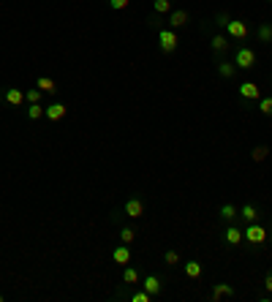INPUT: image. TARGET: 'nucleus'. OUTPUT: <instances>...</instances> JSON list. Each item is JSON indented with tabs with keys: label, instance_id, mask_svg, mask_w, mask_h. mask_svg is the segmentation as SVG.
Returning a JSON list of instances; mask_svg holds the SVG:
<instances>
[{
	"label": "nucleus",
	"instance_id": "31",
	"mask_svg": "<svg viewBox=\"0 0 272 302\" xmlns=\"http://www.w3.org/2000/svg\"><path fill=\"white\" fill-rule=\"evenodd\" d=\"M229 22H231V16H229V14H215V25H218V27H223V30H226Z\"/></svg>",
	"mask_w": 272,
	"mask_h": 302
},
{
	"label": "nucleus",
	"instance_id": "10",
	"mask_svg": "<svg viewBox=\"0 0 272 302\" xmlns=\"http://www.w3.org/2000/svg\"><path fill=\"white\" fill-rule=\"evenodd\" d=\"M223 242H226L229 248H237L242 242V229L237 223H231V226H226V231H223Z\"/></svg>",
	"mask_w": 272,
	"mask_h": 302
},
{
	"label": "nucleus",
	"instance_id": "6",
	"mask_svg": "<svg viewBox=\"0 0 272 302\" xmlns=\"http://www.w3.org/2000/svg\"><path fill=\"white\" fill-rule=\"evenodd\" d=\"M123 212H125V218H142L144 215V201L139 199V196H131V199L125 201Z\"/></svg>",
	"mask_w": 272,
	"mask_h": 302
},
{
	"label": "nucleus",
	"instance_id": "26",
	"mask_svg": "<svg viewBox=\"0 0 272 302\" xmlns=\"http://www.w3.org/2000/svg\"><path fill=\"white\" fill-rule=\"evenodd\" d=\"M256 36H259V41H272V25H267V22H264V25H259V30H256Z\"/></svg>",
	"mask_w": 272,
	"mask_h": 302
},
{
	"label": "nucleus",
	"instance_id": "34",
	"mask_svg": "<svg viewBox=\"0 0 272 302\" xmlns=\"http://www.w3.org/2000/svg\"><path fill=\"white\" fill-rule=\"evenodd\" d=\"M270 242H272V231H270Z\"/></svg>",
	"mask_w": 272,
	"mask_h": 302
},
{
	"label": "nucleus",
	"instance_id": "1",
	"mask_svg": "<svg viewBox=\"0 0 272 302\" xmlns=\"http://www.w3.org/2000/svg\"><path fill=\"white\" fill-rule=\"evenodd\" d=\"M242 240L251 242V245H262V242L270 240V234H267V229H264L259 220H253V223H248L245 229H242Z\"/></svg>",
	"mask_w": 272,
	"mask_h": 302
},
{
	"label": "nucleus",
	"instance_id": "18",
	"mask_svg": "<svg viewBox=\"0 0 272 302\" xmlns=\"http://www.w3.org/2000/svg\"><path fill=\"white\" fill-rule=\"evenodd\" d=\"M201 272H204V267H201V261H185V275L188 278H201Z\"/></svg>",
	"mask_w": 272,
	"mask_h": 302
},
{
	"label": "nucleus",
	"instance_id": "30",
	"mask_svg": "<svg viewBox=\"0 0 272 302\" xmlns=\"http://www.w3.org/2000/svg\"><path fill=\"white\" fill-rule=\"evenodd\" d=\"M131 5V0H109V8L112 11H123V8H128Z\"/></svg>",
	"mask_w": 272,
	"mask_h": 302
},
{
	"label": "nucleus",
	"instance_id": "15",
	"mask_svg": "<svg viewBox=\"0 0 272 302\" xmlns=\"http://www.w3.org/2000/svg\"><path fill=\"white\" fill-rule=\"evenodd\" d=\"M36 87L44 93V96H55V93H57L55 79H49V77H38V79H36Z\"/></svg>",
	"mask_w": 272,
	"mask_h": 302
},
{
	"label": "nucleus",
	"instance_id": "7",
	"mask_svg": "<svg viewBox=\"0 0 272 302\" xmlns=\"http://www.w3.org/2000/svg\"><path fill=\"white\" fill-rule=\"evenodd\" d=\"M3 101L11 103V106H22V103H25V90H22V87H5Z\"/></svg>",
	"mask_w": 272,
	"mask_h": 302
},
{
	"label": "nucleus",
	"instance_id": "12",
	"mask_svg": "<svg viewBox=\"0 0 272 302\" xmlns=\"http://www.w3.org/2000/svg\"><path fill=\"white\" fill-rule=\"evenodd\" d=\"M188 19H190V16H188V11H172V14H169V27H172V30H177V27H185V25H188Z\"/></svg>",
	"mask_w": 272,
	"mask_h": 302
},
{
	"label": "nucleus",
	"instance_id": "24",
	"mask_svg": "<svg viewBox=\"0 0 272 302\" xmlns=\"http://www.w3.org/2000/svg\"><path fill=\"white\" fill-rule=\"evenodd\" d=\"M267 155H270V147H267V144H259V147H253V153H251V158H253V161H256V164H262V161H264V158H267Z\"/></svg>",
	"mask_w": 272,
	"mask_h": 302
},
{
	"label": "nucleus",
	"instance_id": "35",
	"mask_svg": "<svg viewBox=\"0 0 272 302\" xmlns=\"http://www.w3.org/2000/svg\"><path fill=\"white\" fill-rule=\"evenodd\" d=\"M270 300H272V297H270Z\"/></svg>",
	"mask_w": 272,
	"mask_h": 302
},
{
	"label": "nucleus",
	"instance_id": "22",
	"mask_svg": "<svg viewBox=\"0 0 272 302\" xmlns=\"http://www.w3.org/2000/svg\"><path fill=\"white\" fill-rule=\"evenodd\" d=\"M44 117V103H27V120H41Z\"/></svg>",
	"mask_w": 272,
	"mask_h": 302
},
{
	"label": "nucleus",
	"instance_id": "11",
	"mask_svg": "<svg viewBox=\"0 0 272 302\" xmlns=\"http://www.w3.org/2000/svg\"><path fill=\"white\" fill-rule=\"evenodd\" d=\"M240 98H245V101H259V98H262V90H259L256 82H242L240 85Z\"/></svg>",
	"mask_w": 272,
	"mask_h": 302
},
{
	"label": "nucleus",
	"instance_id": "20",
	"mask_svg": "<svg viewBox=\"0 0 272 302\" xmlns=\"http://www.w3.org/2000/svg\"><path fill=\"white\" fill-rule=\"evenodd\" d=\"M120 242L134 245V242H136V229H134V226H123V229H120Z\"/></svg>",
	"mask_w": 272,
	"mask_h": 302
},
{
	"label": "nucleus",
	"instance_id": "9",
	"mask_svg": "<svg viewBox=\"0 0 272 302\" xmlns=\"http://www.w3.org/2000/svg\"><path fill=\"white\" fill-rule=\"evenodd\" d=\"M112 259H114V264H120V267H128V264H131V245H125V242L114 245Z\"/></svg>",
	"mask_w": 272,
	"mask_h": 302
},
{
	"label": "nucleus",
	"instance_id": "28",
	"mask_svg": "<svg viewBox=\"0 0 272 302\" xmlns=\"http://www.w3.org/2000/svg\"><path fill=\"white\" fill-rule=\"evenodd\" d=\"M150 300H153V297H150L144 289H136V292L131 294V302H150Z\"/></svg>",
	"mask_w": 272,
	"mask_h": 302
},
{
	"label": "nucleus",
	"instance_id": "27",
	"mask_svg": "<svg viewBox=\"0 0 272 302\" xmlns=\"http://www.w3.org/2000/svg\"><path fill=\"white\" fill-rule=\"evenodd\" d=\"M259 112H262L264 117H272V96L259 98Z\"/></svg>",
	"mask_w": 272,
	"mask_h": 302
},
{
	"label": "nucleus",
	"instance_id": "29",
	"mask_svg": "<svg viewBox=\"0 0 272 302\" xmlns=\"http://www.w3.org/2000/svg\"><path fill=\"white\" fill-rule=\"evenodd\" d=\"M164 261H166L169 267L180 264V253H177V251H166V253H164Z\"/></svg>",
	"mask_w": 272,
	"mask_h": 302
},
{
	"label": "nucleus",
	"instance_id": "21",
	"mask_svg": "<svg viewBox=\"0 0 272 302\" xmlns=\"http://www.w3.org/2000/svg\"><path fill=\"white\" fill-rule=\"evenodd\" d=\"M218 215H221L223 220H234V218H237V207L231 204V201H226V204H221V210H218Z\"/></svg>",
	"mask_w": 272,
	"mask_h": 302
},
{
	"label": "nucleus",
	"instance_id": "3",
	"mask_svg": "<svg viewBox=\"0 0 272 302\" xmlns=\"http://www.w3.org/2000/svg\"><path fill=\"white\" fill-rule=\"evenodd\" d=\"M234 66L242 68V71H251V68H256V52H253L251 46H240V49L234 52Z\"/></svg>",
	"mask_w": 272,
	"mask_h": 302
},
{
	"label": "nucleus",
	"instance_id": "16",
	"mask_svg": "<svg viewBox=\"0 0 272 302\" xmlns=\"http://www.w3.org/2000/svg\"><path fill=\"white\" fill-rule=\"evenodd\" d=\"M237 74V66H234V60H218V77H223V79H231Z\"/></svg>",
	"mask_w": 272,
	"mask_h": 302
},
{
	"label": "nucleus",
	"instance_id": "33",
	"mask_svg": "<svg viewBox=\"0 0 272 302\" xmlns=\"http://www.w3.org/2000/svg\"><path fill=\"white\" fill-rule=\"evenodd\" d=\"M3 300H5V297H3V292H0V302H3Z\"/></svg>",
	"mask_w": 272,
	"mask_h": 302
},
{
	"label": "nucleus",
	"instance_id": "5",
	"mask_svg": "<svg viewBox=\"0 0 272 302\" xmlns=\"http://www.w3.org/2000/svg\"><path fill=\"white\" fill-rule=\"evenodd\" d=\"M66 114H68V106H66V103H60V101H55V103H49V106H44V117L49 120V123H60Z\"/></svg>",
	"mask_w": 272,
	"mask_h": 302
},
{
	"label": "nucleus",
	"instance_id": "32",
	"mask_svg": "<svg viewBox=\"0 0 272 302\" xmlns=\"http://www.w3.org/2000/svg\"><path fill=\"white\" fill-rule=\"evenodd\" d=\"M264 289H267V294H272V272L264 278Z\"/></svg>",
	"mask_w": 272,
	"mask_h": 302
},
{
	"label": "nucleus",
	"instance_id": "23",
	"mask_svg": "<svg viewBox=\"0 0 272 302\" xmlns=\"http://www.w3.org/2000/svg\"><path fill=\"white\" fill-rule=\"evenodd\" d=\"M153 11L155 14H172V0H153Z\"/></svg>",
	"mask_w": 272,
	"mask_h": 302
},
{
	"label": "nucleus",
	"instance_id": "8",
	"mask_svg": "<svg viewBox=\"0 0 272 302\" xmlns=\"http://www.w3.org/2000/svg\"><path fill=\"white\" fill-rule=\"evenodd\" d=\"M139 286L144 289V292L150 294V297H158L161 292H164V283H161V278H155V275H147V278H142V283Z\"/></svg>",
	"mask_w": 272,
	"mask_h": 302
},
{
	"label": "nucleus",
	"instance_id": "2",
	"mask_svg": "<svg viewBox=\"0 0 272 302\" xmlns=\"http://www.w3.org/2000/svg\"><path fill=\"white\" fill-rule=\"evenodd\" d=\"M177 44H180L177 30H172V27H158V46H161V52L172 55V52L177 49Z\"/></svg>",
	"mask_w": 272,
	"mask_h": 302
},
{
	"label": "nucleus",
	"instance_id": "25",
	"mask_svg": "<svg viewBox=\"0 0 272 302\" xmlns=\"http://www.w3.org/2000/svg\"><path fill=\"white\" fill-rule=\"evenodd\" d=\"M41 98H44V93L38 90V87H27V93H25L27 103H41Z\"/></svg>",
	"mask_w": 272,
	"mask_h": 302
},
{
	"label": "nucleus",
	"instance_id": "4",
	"mask_svg": "<svg viewBox=\"0 0 272 302\" xmlns=\"http://www.w3.org/2000/svg\"><path fill=\"white\" fill-rule=\"evenodd\" d=\"M226 36L234 38V41H245L248 38V22L245 19H231L226 25Z\"/></svg>",
	"mask_w": 272,
	"mask_h": 302
},
{
	"label": "nucleus",
	"instance_id": "14",
	"mask_svg": "<svg viewBox=\"0 0 272 302\" xmlns=\"http://www.w3.org/2000/svg\"><path fill=\"white\" fill-rule=\"evenodd\" d=\"M212 300H223V297H234V286H229V283H215L212 286V294H210Z\"/></svg>",
	"mask_w": 272,
	"mask_h": 302
},
{
	"label": "nucleus",
	"instance_id": "19",
	"mask_svg": "<svg viewBox=\"0 0 272 302\" xmlns=\"http://www.w3.org/2000/svg\"><path fill=\"white\" fill-rule=\"evenodd\" d=\"M123 283H128V286H139V283H142V275H139L134 267H125V272H123Z\"/></svg>",
	"mask_w": 272,
	"mask_h": 302
},
{
	"label": "nucleus",
	"instance_id": "17",
	"mask_svg": "<svg viewBox=\"0 0 272 302\" xmlns=\"http://www.w3.org/2000/svg\"><path fill=\"white\" fill-rule=\"evenodd\" d=\"M237 215L245 220V223H253V220H259V210L253 204H242L240 210H237Z\"/></svg>",
	"mask_w": 272,
	"mask_h": 302
},
{
	"label": "nucleus",
	"instance_id": "13",
	"mask_svg": "<svg viewBox=\"0 0 272 302\" xmlns=\"http://www.w3.org/2000/svg\"><path fill=\"white\" fill-rule=\"evenodd\" d=\"M212 52H215V55H226V49H229V36L226 33H218V36H212Z\"/></svg>",
	"mask_w": 272,
	"mask_h": 302
}]
</instances>
